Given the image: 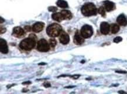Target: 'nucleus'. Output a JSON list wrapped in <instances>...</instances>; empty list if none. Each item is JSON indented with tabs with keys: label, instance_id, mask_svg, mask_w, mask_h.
Listing matches in <instances>:
<instances>
[{
	"label": "nucleus",
	"instance_id": "nucleus-27",
	"mask_svg": "<svg viewBox=\"0 0 127 94\" xmlns=\"http://www.w3.org/2000/svg\"><path fill=\"white\" fill-rule=\"evenodd\" d=\"M32 82L31 81H26V82H24L22 84L23 85H29V84H31Z\"/></svg>",
	"mask_w": 127,
	"mask_h": 94
},
{
	"label": "nucleus",
	"instance_id": "nucleus-18",
	"mask_svg": "<svg viewBox=\"0 0 127 94\" xmlns=\"http://www.w3.org/2000/svg\"><path fill=\"white\" fill-rule=\"evenodd\" d=\"M49 44L50 47H55L57 44V42L56 39H55L54 38L50 39L49 40Z\"/></svg>",
	"mask_w": 127,
	"mask_h": 94
},
{
	"label": "nucleus",
	"instance_id": "nucleus-29",
	"mask_svg": "<svg viewBox=\"0 0 127 94\" xmlns=\"http://www.w3.org/2000/svg\"><path fill=\"white\" fill-rule=\"evenodd\" d=\"M1 19V22H0V23H1V24H2L3 22H4V19H3L2 17H1V19Z\"/></svg>",
	"mask_w": 127,
	"mask_h": 94
},
{
	"label": "nucleus",
	"instance_id": "nucleus-30",
	"mask_svg": "<svg viewBox=\"0 0 127 94\" xmlns=\"http://www.w3.org/2000/svg\"><path fill=\"white\" fill-rule=\"evenodd\" d=\"M74 86H69V87H66L65 88H74Z\"/></svg>",
	"mask_w": 127,
	"mask_h": 94
},
{
	"label": "nucleus",
	"instance_id": "nucleus-20",
	"mask_svg": "<svg viewBox=\"0 0 127 94\" xmlns=\"http://www.w3.org/2000/svg\"><path fill=\"white\" fill-rule=\"evenodd\" d=\"M123 40V38L120 36H117L116 38H115L114 39V42L116 43H120V42H121Z\"/></svg>",
	"mask_w": 127,
	"mask_h": 94
},
{
	"label": "nucleus",
	"instance_id": "nucleus-7",
	"mask_svg": "<svg viewBox=\"0 0 127 94\" xmlns=\"http://www.w3.org/2000/svg\"><path fill=\"white\" fill-rule=\"evenodd\" d=\"M73 42L76 45H80L84 43V38L82 36L81 33H79V32L77 31L74 35Z\"/></svg>",
	"mask_w": 127,
	"mask_h": 94
},
{
	"label": "nucleus",
	"instance_id": "nucleus-15",
	"mask_svg": "<svg viewBox=\"0 0 127 94\" xmlns=\"http://www.w3.org/2000/svg\"><path fill=\"white\" fill-rule=\"evenodd\" d=\"M62 15H63L64 19H67V20H70L72 18V14L70 11L68 10H63L61 11Z\"/></svg>",
	"mask_w": 127,
	"mask_h": 94
},
{
	"label": "nucleus",
	"instance_id": "nucleus-3",
	"mask_svg": "<svg viewBox=\"0 0 127 94\" xmlns=\"http://www.w3.org/2000/svg\"><path fill=\"white\" fill-rule=\"evenodd\" d=\"M36 39L29 37V38L24 39L21 42L19 47L24 50H31L33 49L35 46Z\"/></svg>",
	"mask_w": 127,
	"mask_h": 94
},
{
	"label": "nucleus",
	"instance_id": "nucleus-12",
	"mask_svg": "<svg viewBox=\"0 0 127 94\" xmlns=\"http://www.w3.org/2000/svg\"><path fill=\"white\" fill-rule=\"evenodd\" d=\"M104 8L105 10L108 12L113 11L114 9L115 8V4L114 3L111 2V1H108V0H106V1H104Z\"/></svg>",
	"mask_w": 127,
	"mask_h": 94
},
{
	"label": "nucleus",
	"instance_id": "nucleus-11",
	"mask_svg": "<svg viewBox=\"0 0 127 94\" xmlns=\"http://www.w3.org/2000/svg\"><path fill=\"white\" fill-rule=\"evenodd\" d=\"M0 51L3 54H6L8 52V48L5 40L1 39H0Z\"/></svg>",
	"mask_w": 127,
	"mask_h": 94
},
{
	"label": "nucleus",
	"instance_id": "nucleus-13",
	"mask_svg": "<svg viewBox=\"0 0 127 94\" xmlns=\"http://www.w3.org/2000/svg\"><path fill=\"white\" fill-rule=\"evenodd\" d=\"M117 22L119 25L125 26L127 25V19L124 14H121L117 18Z\"/></svg>",
	"mask_w": 127,
	"mask_h": 94
},
{
	"label": "nucleus",
	"instance_id": "nucleus-26",
	"mask_svg": "<svg viewBox=\"0 0 127 94\" xmlns=\"http://www.w3.org/2000/svg\"><path fill=\"white\" fill-rule=\"evenodd\" d=\"M80 75H72V76H70V77L73 78L74 79H77L80 77Z\"/></svg>",
	"mask_w": 127,
	"mask_h": 94
},
{
	"label": "nucleus",
	"instance_id": "nucleus-10",
	"mask_svg": "<svg viewBox=\"0 0 127 94\" xmlns=\"http://www.w3.org/2000/svg\"><path fill=\"white\" fill-rule=\"evenodd\" d=\"M44 26H45V24L43 22H36L33 25V26L32 27V29L34 32L38 33V32H41L43 29Z\"/></svg>",
	"mask_w": 127,
	"mask_h": 94
},
{
	"label": "nucleus",
	"instance_id": "nucleus-25",
	"mask_svg": "<svg viewBox=\"0 0 127 94\" xmlns=\"http://www.w3.org/2000/svg\"><path fill=\"white\" fill-rule=\"evenodd\" d=\"M43 86L45 88H49V87H50V84L49 82H45V83L43 84Z\"/></svg>",
	"mask_w": 127,
	"mask_h": 94
},
{
	"label": "nucleus",
	"instance_id": "nucleus-21",
	"mask_svg": "<svg viewBox=\"0 0 127 94\" xmlns=\"http://www.w3.org/2000/svg\"><path fill=\"white\" fill-rule=\"evenodd\" d=\"M48 10L49 11H50V12H56L58 10V8H57L56 7H55V6H49V7L48 8Z\"/></svg>",
	"mask_w": 127,
	"mask_h": 94
},
{
	"label": "nucleus",
	"instance_id": "nucleus-6",
	"mask_svg": "<svg viewBox=\"0 0 127 94\" xmlns=\"http://www.w3.org/2000/svg\"><path fill=\"white\" fill-rule=\"evenodd\" d=\"M13 35L14 36L17 37V38H20L23 37L24 35H25V31L22 28H21L19 26L15 27L13 29V32H12Z\"/></svg>",
	"mask_w": 127,
	"mask_h": 94
},
{
	"label": "nucleus",
	"instance_id": "nucleus-28",
	"mask_svg": "<svg viewBox=\"0 0 127 94\" xmlns=\"http://www.w3.org/2000/svg\"><path fill=\"white\" fill-rule=\"evenodd\" d=\"M118 93H120V94H127V92H125V91H119Z\"/></svg>",
	"mask_w": 127,
	"mask_h": 94
},
{
	"label": "nucleus",
	"instance_id": "nucleus-23",
	"mask_svg": "<svg viewBox=\"0 0 127 94\" xmlns=\"http://www.w3.org/2000/svg\"><path fill=\"white\" fill-rule=\"evenodd\" d=\"M6 28H5V27H1V28H0V33L1 34H2V33H4L5 32H6Z\"/></svg>",
	"mask_w": 127,
	"mask_h": 94
},
{
	"label": "nucleus",
	"instance_id": "nucleus-24",
	"mask_svg": "<svg viewBox=\"0 0 127 94\" xmlns=\"http://www.w3.org/2000/svg\"><path fill=\"white\" fill-rule=\"evenodd\" d=\"M24 28H25V30L27 32H29L31 30V27L30 26H25Z\"/></svg>",
	"mask_w": 127,
	"mask_h": 94
},
{
	"label": "nucleus",
	"instance_id": "nucleus-2",
	"mask_svg": "<svg viewBox=\"0 0 127 94\" xmlns=\"http://www.w3.org/2000/svg\"><path fill=\"white\" fill-rule=\"evenodd\" d=\"M62 31V28L59 24H52L46 29V33L50 37L55 38V37L58 36L61 33Z\"/></svg>",
	"mask_w": 127,
	"mask_h": 94
},
{
	"label": "nucleus",
	"instance_id": "nucleus-31",
	"mask_svg": "<svg viewBox=\"0 0 127 94\" xmlns=\"http://www.w3.org/2000/svg\"><path fill=\"white\" fill-rule=\"evenodd\" d=\"M46 63H39V65H40V66H42V65H46Z\"/></svg>",
	"mask_w": 127,
	"mask_h": 94
},
{
	"label": "nucleus",
	"instance_id": "nucleus-22",
	"mask_svg": "<svg viewBox=\"0 0 127 94\" xmlns=\"http://www.w3.org/2000/svg\"><path fill=\"white\" fill-rule=\"evenodd\" d=\"M115 72L119 74H127V71H123V70H117L115 71Z\"/></svg>",
	"mask_w": 127,
	"mask_h": 94
},
{
	"label": "nucleus",
	"instance_id": "nucleus-17",
	"mask_svg": "<svg viewBox=\"0 0 127 94\" xmlns=\"http://www.w3.org/2000/svg\"><path fill=\"white\" fill-rule=\"evenodd\" d=\"M110 30L112 33L115 34L120 30V26L116 24H113L110 26Z\"/></svg>",
	"mask_w": 127,
	"mask_h": 94
},
{
	"label": "nucleus",
	"instance_id": "nucleus-5",
	"mask_svg": "<svg viewBox=\"0 0 127 94\" xmlns=\"http://www.w3.org/2000/svg\"><path fill=\"white\" fill-rule=\"evenodd\" d=\"M37 49L40 52H47L50 49V45L46 40L42 39L38 42Z\"/></svg>",
	"mask_w": 127,
	"mask_h": 94
},
{
	"label": "nucleus",
	"instance_id": "nucleus-8",
	"mask_svg": "<svg viewBox=\"0 0 127 94\" xmlns=\"http://www.w3.org/2000/svg\"><path fill=\"white\" fill-rule=\"evenodd\" d=\"M60 42L63 45H67L69 43L70 38L69 36L66 32H62L60 34L59 38Z\"/></svg>",
	"mask_w": 127,
	"mask_h": 94
},
{
	"label": "nucleus",
	"instance_id": "nucleus-32",
	"mask_svg": "<svg viewBox=\"0 0 127 94\" xmlns=\"http://www.w3.org/2000/svg\"><path fill=\"white\" fill-rule=\"evenodd\" d=\"M27 91H28V90H22V92H27Z\"/></svg>",
	"mask_w": 127,
	"mask_h": 94
},
{
	"label": "nucleus",
	"instance_id": "nucleus-19",
	"mask_svg": "<svg viewBox=\"0 0 127 94\" xmlns=\"http://www.w3.org/2000/svg\"><path fill=\"white\" fill-rule=\"evenodd\" d=\"M98 12L100 14L102 17H104L105 16V9L103 6H101L98 9Z\"/></svg>",
	"mask_w": 127,
	"mask_h": 94
},
{
	"label": "nucleus",
	"instance_id": "nucleus-1",
	"mask_svg": "<svg viewBox=\"0 0 127 94\" xmlns=\"http://www.w3.org/2000/svg\"><path fill=\"white\" fill-rule=\"evenodd\" d=\"M81 11L82 14L86 17H91L95 15L98 10L95 5L92 2L86 3L81 7Z\"/></svg>",
	"mask_w": 127,
	"mask_h": 94
},
{
	"label": "nucleus",
	"instance_id": "nucleus-9",
	"mask_svg": "<svg viewBox=\"0 0 127 94\" xmlns=\"http://www.w3.org/2000/svg\"><path fill=\"white\" fill-rule=\"evenodd\" d=\"M110 25L106 22H102L100 25L101 33L103 35H107L110 32Z\"/></svg>",
	"mask_w": 127,
	"mask_h": 94
},
{
	"label": "nucleus",
	"instance_id": "nucleus-14",
	"mask_svg": "<svg viewBox=\"0 0 127 94\" xmlns=\"http://www.w3.org/2000/svg\"><path fill=\"white\" fill-rule=\"evenodd\" d=\"M52 18L53 20L57 21V22H61L63 20H64V18H63V15H62L61 12V13H54V14H52Z\"/></svg>",
	"mask_w": 127,
	"mask_h": 94
},
{
	"label": "nucleus",
	"instance_id": "nucleus-4",
	"mask_svg": "<svg viewBox=\"0 0 127 94\" xmlns=\"http://www.w3.org/2000/svg\"><path fill=\"white\" fill-rule=\"evenodd\" d=\"M80 33L84 39H87L92 36L93 34V27L90 25H85L81 27L80 30Z\"/></svg>",
	"mask_w": 127,
	"mask_h": 94
},
{
	"label": "nucleus",
	"instance_id": "nucleus-16",
	"mask_svg": "<svg viewBox=\"0 0 127 94\" xmlns=\"http://www.w3.org/2000/svg\"><path fill=\"white\" fill-rule=\"evenodd\" d=\"M57 5L62 8H66L68 7V4L64 0H58L56 2Z\"/></svg>",
	"mask_w": 127,
	"mask_h": 94
}]
</instances>
